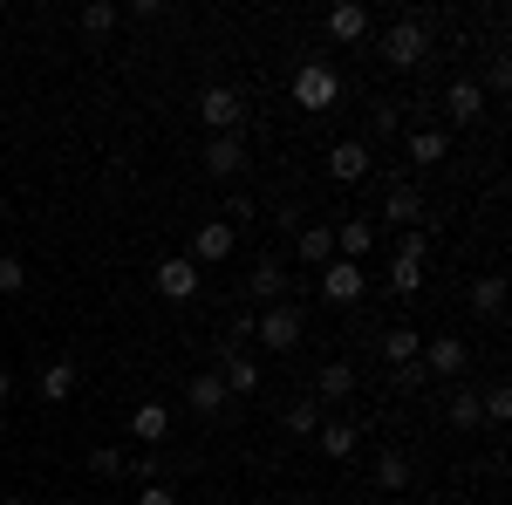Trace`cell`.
Listing matches in <instances>:
<instances>
[{"instance_id": "obj_1", "label": "cell", "mask_w": 512, "mask_h": 505, "mask_svg": "<svg viewBox=\"0 0 512 505\" xmlns=\"http://www.w3.org/2000/svg\"><path fill=\"white\" fill-rule=\"evenodd\" d=\"M246 328H253V342H260V349L287 355V349H301V328H308V314L294 308V301H274V308H260V314H253Z\"/></svg>"}, {"instance_id": "obj_2", "label": "cell", "mask_w": 512, "mask_h": 505, "mask_svg": "<svg viewBox=\"0 0 512 505\" xmlns=\"http://www.w3.org/2000/svg\"><path fill=\"white\" fill-rule=\"evenodd\" d=\"M198 123H205L212 137H239V123H246V96L226 89V82H205V89H198Z\"/></svg>"}, {"instance_id": "obj_3", "label": "cell", "mask_w": 512, "mask_h": 505, "mask_svg": "<svg viewBox=\"0 0 512 505\" xmlns=\"http://www.w3.org/2000/svg\"><path fill=\"white\" fill-rule=\"evenodd\" d=\"M383 62H390V69H424V62H431V28H424L417 14H403L390 35H383Z\"/></svg>"}, {"instance_id": "obj_4", "label": "cell", "mask_w": 512, "mask_h": 505, "mask_svg": "<svg viewBox=\"0 0 512 505\" xmlns=\"http://www.w3.org/2000/svg\"><path fill=\"white\" fill-rule=\"evenodd\" d=\"M390 287H396V294H417V287H424V226H410V233L396 239Z\"/></svg>"}, {"instance_id": "obj_5", "label": "cell", "mask_w": 512, "mask_h": 505, "mask_svg": "<svg viewBox=\"0 0 512 505\" xmlns=\"http://www.w3.org/2000/svg\"><path fill=\"white\" fill-rule=\"evenodd\" d=\"M335 96H342V82H335L328 62H301V69H294V103H301V110H328Z\"/></svg>"}, {"instance_id": "obj_6", "label": "cell", "mask_w": 512, "mask_h": 505, "mask_svg": "<svg viewBox=\"0 0 512 505\" xmlns=\"http://www.w3.org/2000/svg\"><path fill=\"white\" fill-rule=\"evenodd\" d=\"M233 246H239V233L226 219H205L192 233V253H185V260H192V267H219V260H233Z\"/></svg>"}, {"instance_id": "obj_7", "label": "cell", "mask_w": 512, "mask_h": 505, "mask_svg": "<svg viewBox=\"0 0 512 505\" xmlns=\"http://www.w3.org/2000/svg\"><path fill=\"white\" fill-rule=\"evenodd\" d=\"M369 164H376L369 144H362V137H342V144L328 151V178H335V185H362V178H369Z\"/></svg>"}, {"instance_id": "obj_8", "label": "cell", "mask_w": 512, "mask_h": 505, "mask_svg": "<svg viewBox=\"0 0 512 505\" xmlns=\"http://www.w3.org/2000/svg\"><path fill=\"white\" fill-rule=\"evenodd\" d=\"M444 117L458 123V130L485 123V89H478V82H451V89H444Z\"/></svg>"}, {"instance_id": "obj_9", "label": "cell", "mask_w": 512, "mask_h": 505, "mask_svg": "<svg viewBox=\"0 0 512 505\" xmlns=\"http://www.w3.org/2000/svg\"><path fill=\"white\" fill-rule=\"evenodd\" d=\"M321 294H328L335 308L362 301V267H355V260H328V267H321Z\"/></svg>"}, {"instance_id": "obj_10", "label": "cell", "mask_w": 512, "mask_h": 505, "mask_svg": "<svg viewBox=\"0 0 512 505\" xmlns=\"http://www.w3.org/2000/svg\"><path fill=\"white\" fill-rule=\"evenodd\" d=\"M198 164H205L212 178H239V171H246V137H212V144L198 151Z\"/></svg>"}, {"instance_id": "obj_11", "label": "cell", "mask_w": 512, "mask_h": 505, "mask_svg": "<svg viewBox=\"0 0 512 505\" xmlns=\"http://www.w3.org/2000/svg\"><path fill=\"white\" fill-rule=\"evenodd\" d=\"M151 280H158L164 301H192V294H198V267L185 260V253H178V260H158V273H151Z\"/></svg>"}, {"instance_id": "obj_12", "label": "cell", "mask_w": 512, "mask_h": 505, "mask_svg": "<svg viewBox=\"0 0 512 505\" xmlns=\"http://www.w3.org/2000/svg\"><path fill=\"white\" fill-rule=\"evenodd\" d=\"M246 294H253L260 308H274V301H287V267H280V260H260V267L246 273Z\"/></svg>"}, {"instance_id": "obj_13", "label": "cell", "mask_w": 512, "mask_h": 505, "mask_svg": "<svg viewBox=\"0 0 512 505\" xmlns=\"http://www.w3.org/2000/svg\"><path fill=\"white\" fill-rule=\"evenodd\" d=\"M417 362H424V376H465V362H472V355H465V342H458V335H444V342H431Z\"/></svg>"}, {"instance_id": "obj_14", "label": "cell", "mask_w": 512, "mask_h": 505, "mask_svg": "<svg viewBox=\"0 0 512 505\" xmlns=\"http://www.w3.org/2000/svg\"><path fill=\"white\" fill-rule=\"evenodd\" d=\"M185 403H192L198 417H219L233 396H226V383H219V369H205V376H192V383H185Z\"/></svg>"}, {"instance_id": "obj_15", "label": "cell", "mask_w": 512, "mask_h": 505, "mask_svg": "<svg viewBox=\"0 0 512 505\" xmlns=\"http://www.w3.org/2000/svg\"><path fill=\"white\" fill-rule=\"evenodd\" d=\"M130 437H137L144 451L164 444V437H171V410H164V403H137V410H130Z\"/></svg>"}, {"instance_id": "obj_16", "label": "cell", "mask_w": 512, "mask_h": 505, "mask_svg": "<svg viewBox=\"0 0 512 505\" xmlns=\"http://www.w3.org/2000/svg\"><path fill=\"white\" fill-rule=\"evenodd\" d=\"M403 151H410V164H444L451 144H444V130H431V123H410L403 130Z\"/></svg>"}, {"instance_id": "obj_17", "label": "cell", "mask_w": 512, "mask_h": 505, "mask_svg": "<svg viewBox=\"0 0 512 505\" xmlns=\"http://www.w3.org/2000/svg\"><path fill=\"white\" fill-rule=\"evenodd\" d=\"M383 219H396V226L410 233V226L424 219V192H417V185H390V192H383Z\"/></svg>"}, {"instance_id": "obj_18", "label": "cell", "mask_w": 512, "mask_h": 505, "mask_svg": "<svg viewBox=\"0 0 512 505\" xmlns=\"http://www.w3.org/2000/svg\"><path fill=\"white\" fill-rule=\"evenodd\" d=\"M369 246H376V226L369 219H349V226H335V260H369Z\"/></svg>"}, {"instance_id": "obj_19", "label": "cell", "mask_w": 512, "mask_h": 505, "mask_svg": "<svg viewBox=\"0 0 512 505\" xmlns=\"http://www.w3.org/2000/svg\"><path fill=\"white\" fill-rule=\"evenodd\" d=\"M315 444H321V451H328V458H355V444H362V430H355L349 417H321Z\"/></svg>"}, {"instance_id": "obj_20", "label": "cell", "mask_w": 512, "mask_h": 505, "mask_svg": "<svg viewBox=\"0 0 512 505\" xmlns=\"http://www.w3.org/2000/svg\"><path fill=\"white\" fill-rule=\"evenodd\" d=\"M294 253H301V267H328L335 260V226H301V239H294Z\"/></svg>"}, {"instance_id": "obj_21", "label": "cell", "mask_w": 512, "mask_h": 505, "mask_svg": "<svg viewBox=\"0 0 512 505\" xmlns=\"http://www.w3.org/2000/svg\"><path fill=\"white\" fill-rule=\"evenodd\" d=\"M472 314L478 321H499V314H506V280H499V273H478L472 280Z\"/></svg>"}, {"instance_id": "obj_22", "label": "cell", "mask_w": 512, "mask_h": 505, "mask_svg": "<svg viewBox=\"0 0 512 505\" xmlns=\"http://www.w3.org/2000/svg\"><path fill=\"white\" fill-rule=\"evenodd\" d=\"M315 396L321 403H349L355 396V362H328V369L315 376Z\"/></svg>"}, {"instance_id": "obj_23", "label": "cell", "mask_w": 512, "mask_h": 505, "mask_svg": "<svg viewBox=\"0 0 512 505\" xmlns=\"http://www.w3.org/2000/svg\"><path fill=\"white\" fill-rule=\"evenodd\" d=\"M328 35H335V41H362V35H369V7L342 0V7L328 14Z\"/></svg>"}, {"instance_id": "obj_24", "label": "cell", "mask_w": 512, "mask_h": 505, "mask_svg": "<svg viewBox=\"0 0 512 505\" xmlns=\"http://www.w3.org/2000/svg\"><path fill=\"white\" fill-rule=\"evenodd\" d=\"M376 492H410V458H403V451H383V458H376Z\"/></svg>"}, {"instance_id": "obj_25", "label": "cell", "mask_w": 512, "mask_h": 505, "mask_svg": "<svg viewBox=\"0 0 512 505\" xmlns=\"http://www.w3.org/2000/svg\"><path fill=\"white\" fill-rule=\"evenodd\" d=\"M41 396H48V403H69V396H76V362H48V369H41Z\"/></svg>"}, {"instance_id": "obj_26", "label": "cell", "mask_w": 512, "mask_h": 505, "mask_svg": "<svg viewBox=\"0 0 512 505\" xmlns=\"http://www.w3.org/2000/svg\"><path fill=\"white\" fill-rule=\"evenodd\" d=\"M287 430H294V437H315V430H321V396H315V389H308L301 403H287Z\"/></svg>"}, {"instance_id": "obj_27", "label": "cell", "mask_w": 512, "mask_h": 505, "mask_svg": "<svg viewBox=\"0 0 512 505\" xmlns=\"http://www.w3.org/2000/svg\"><path fill=\"white\" fill-rule=\"evenodd\" d=\"M117 21H123V7H110V0H89V7H82V35L89 41H103Z\"/></svg>"}, {"instance_id": "obj_28", "label": "cell", "mask_w": 512, "mask_h": 505, "mask_svg": "<svg viewBox=\"0 0 512 505\" xmlns=\"http://www.w3.org/2000/svg\"><path fill=\"white\" fill-rule=\"evenodd\" d=\"M383 355H390V369L417 362V328H390V335H383Z\"/></svg>"}, {"instance_id": "obj_29", "label": "cell", "mask_w": 512, "mask_h": 505, "mask_svg": "<svg viewBox=\"0 0 512 505\" xmlns=\"http://www.w3.org/2000/svg\"><path fill=\"white\" fill-rule=\"evenodd\" d=\"M444 417H451L458 430H478V424H485V417H478V396H472V389H458V396L444 403Z\"/></svg>"}, {"instance_id": "obj_30", "label": "cell", "mask_w": 512, "mask_h": 505, "mask_svg": "<svg viewBox=\"0 0 512 505\" xmlns=\"http://www.w3.org/2000/svg\"><path fill=\"white\" fill-rule=\"evenodd\" d=\"M478 417H485V424H506L512 417V389H485V396H478Z\"/></svg>"}, {"instance_id": "obj_31", "label": "cell", "mask_w": 512, "mask_h": 505, "mask_svg": "<svg viewBox=\"0 0 512 505\" xmlns=\"http://www.w3.org/2000/svg\"><path fill=\"white\" fill-rule=\"evenodd\" d=\"M89 471H96V478H117V471H123V451H117V444H96V451H89Z\"/></svg>"}, {"instance_id": "obj_32", "label": "cell", "mask_w": 512, "mask_h": 505, "mask_svg": "<svg viewBox=\"0 0 512 505\" xmlns=\"http://www.w3.org/2000/svg\"><path fill=\"white\" fill-rule=\"evenodd\" d=\"M21 287H28V267L14 253H0V294H21Z\"/></svg>"}, {"instance_id": "obj_33", "label": "cell", "mask_w": 512, "mask_h": 505, "mask_svg": "<svg viewBox=\"0 0 512 505\" xmlns=\"http://www.w3.org/2000/svg\"><path fill=\"white\" fill-rule=\"evenodd\" d=\"M390 383H396V389H403V396H417V389L431 383V376H424V362H403V369H396Z\"/></svg>"}, {"instance_id": "obj_34", "label": "cell", "mask_w": 512, "mask_h": 505, "mask_svg": "<svg viewBox=\"0 0 512 505\" xmlns=\"http://www.w3.org/2000/svg\"><path fill=\"white\" fill-rule=\"evenodd\" d=\"M226 226H233V233H239V226H253V198H246V192L226 198Z\"/></svg>"}, {"instance_id": "obj_35", "label": "cell", "mask_w": 512, "mask_h": 505, "mask_svg": "<svg viewBox=\"0 0 512 505\" xmlns=\"http://www.w3.org/2000/svg\"><path fill=\"white\" fill-rule=\"evenodd\" d=\"M376 130H383V137L403 130V103H376Z\"/></svg>"}, {"instance_id": "obj_36", "label": "cell", "mask_w": 512, "mask_h": 505, "mask_svg": "<svg viewBox=\"0 0 512 505\" xmlns=\"http://www.w3.org/2000/svg\"><path fill=\"white\" fill-rule=\"evenodd\" d=\"M137 505H178V492H164V485H151V492H137Z\"/></svg>"}, {"instance_id": "obj_37", "label": "cell", "mask_w": 512, "mask_h": 505, "mask_svg": "<svg viewBox=\"0 0 512 505\" xmlns=\"http://www.w3.org/2000/svg\"><path fill=\"white\" fill-rule=\"evenodd\" d=\"M7 396H14V376H7V369H0V403H7Z\"/></svg>"}, {"instance_id": "obj_38", "label": "cell", "mask_w": 512, "mask_h": 505, "mask_svg": "<svg viewBox=\"0 0 512 505\" xmlns=\"http://www.w3.org/2000/svg\"><path fill=\"white\" fill-rule=\"evenodd\" d=\"M0 505H28V499H0Z\"/></svg>"}, {"instance_id": "obj_39", "label": "cell", "mask_w": 512, "mask_h": 505, "mask_svg": "<svg viewBox=\"0 0 512 505\" xmlns=\"http://www.w3.org/2000/svg\"><path fill=\"white\" fill-rule=\"evenodd\" d=\"M0 335H7V321H0Z\"/></svg>"}, {"instance_id": "obj_40", "label": "cell", "mask_w": 512, "mask_h": 505, "mask_svg": "<svg viewBox=\"0 0 512 505\" xmlns=\"http://www.w3.org/2000/svg\"><path fill=\"white\" fill-rule=\"evenodd\" d=\"M390 505H396V499H390Z\"/></svg>"}]
</instances>
